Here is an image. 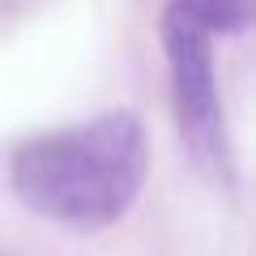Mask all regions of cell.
I'll return each mask as SVG.
<instances>
[{
	"instance_id": "1",
	"label": "cell",
	"mask_w": 256,
	"mask_h": 256,
	"mask_svg": "<svg viewBox=\"0 0 256 256\" xmlns=\"http://www.w3.org/2000/svg\"><path fill=\"white\" fill-rule=\"evenodd\" d=\"M146 171L150 146L141 120L132 111H102L18 146L9 180L34 214L73 230H98L132 210Z\"/></svg>"
},
{
	"instance_id": "2",
	"label": "cell",
	"mask_w": 256,
	"mask_h": 256,
	"mask_svg": "<svg viewBox=\"0 0 256 256\" xmlns=\"http://www.w3.org/2000/svg\"><path fill=\"white\" fill-rule=\"evenodd\" d=\"M214 34H205L196 22L175 13L166 4L162 13V47L171 68V102L180 137L201 162L222 166L226 162V128H222V102H218V73H214Z\"/></svg>"
},
{
	"instance_id": "3",
	"label": "cell",
	"mask_w": 256,
	"mask_h": 256,
	"mask_svg": "<svg viewBox=\"0 0 256 256\" xmlns=\"http://www.w3.org/2000/svg\"><path fill=\"white\" fill-rule=\"evenodd\" d=\"M171 9L184 13L188 22H196L205 34H218V30L222 34H239L252 22L256 0H171Z\"/></svg>"
}]
</instances>
